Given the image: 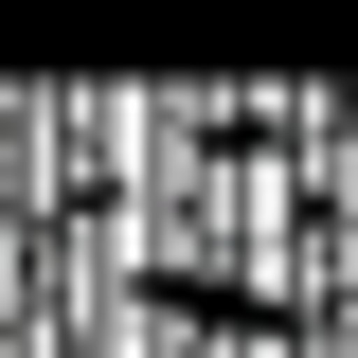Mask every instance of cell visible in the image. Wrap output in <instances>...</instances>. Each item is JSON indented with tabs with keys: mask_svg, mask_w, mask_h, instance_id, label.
Returning a JSON list of instances; mask_svg holds the SVG:
<instances>
[{
	"mask_svg": "<svg viewBox=\"0 0 358 358\" xmlns=\"http://www.w3.org/2000/svg\"><path fill=\"white\" fill-rule=\"evenodd\" d=\"M197 358H322V341H305V322H251V305H233V322H197Z\"/></svg>",
	"mask_w": 358,
	"mask_h": 358,
	"instance_id": "cell-1",
	"label": "cell"
}]
</instances>
